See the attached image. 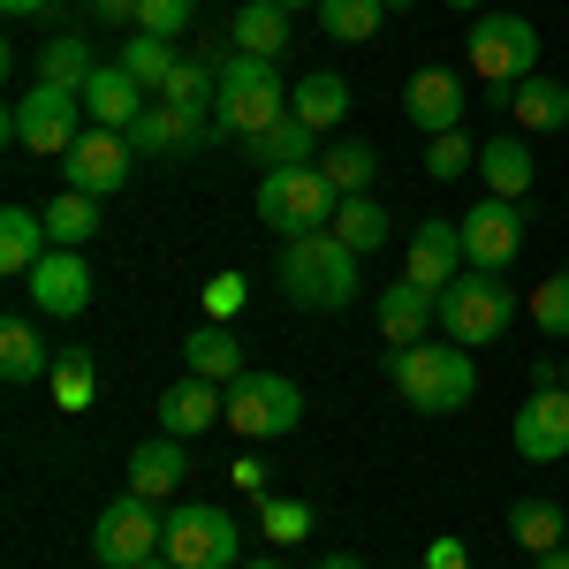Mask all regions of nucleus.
<instances>
[{"instance_id": "obj_45", "label": "nucleus", "mask_w": 569, "mask_h": 569, "mask_svg": "<svg viewBox=\"0 0 569 569\" xmlns=\"http://www.w3.org/2000/svg\"><path fill=\"white\" fill-rule=\"evenodd\" d=\"M91 16H99V23H130L137 31V8H144V0H84Z\"/></svg>"}, {"instance_id": "obj_56", "label": "nucleus", "mask_w": 569, "mask_h": 569, "mask_svg": "<svg viewBox=\"0 0 569 569\" xmlns=\"http://www.w3.org/2000/svg\"><path fill=\"white\" fill-rule=\"evenodd\" d=\"M418 569H426V562H418Z\"/></svg>"}, {"instance_id": "obj_5", "label": "nucleus", "mask_w": 569, "mask_h": 569, "mask_svg": "<svg viewBox=\"0 0 569 569\" xmlns=\"http://www.w3.org/2000/svg\"><path fill=\"white\" fill-rule=\"evenodd\" d=\"M84 130H91L84 91H69V84H31L8 107V144L16 152H39V160H69Z\"/></svg>"}, {"instance_id": "obj_53", "label": "nucleus", "mask_w": 569, "mask_h": 569, "mask_svg": "<svg viewBox=\"0 0 569 569\" xmlns=\"http://www.w3.org/2000/svg\"><path fill=\"white\" fill-rule=\"evenodd\" d=\"M448 8H456V16H471V8H479V0H448Z\"/></svg>"}, {"instance_id": "obj_55", "label": "nucleus", "mask_w": 569, "mask_h": 569, "mask_svg": "<svg viewBox=\"0 0 569 569\" xmlns=\"http://www.w3.org/2000/svg\"><path fill=\"white\" fill-rule=\"evenodd\" d=\"M562 388H569V357H562Z\"/></svg>"}, {"instance_id": "obj_11", "label": "nucleus", "mask_w": 569, "mask_h": 569, "mask_svg": "<svg viewBox=\"0 0 569 569\" xmlns=\"http://www.w3.org/2000/svg\"><path fill=\"white\" fill-rule=\"evenodd\" d=\"M61 176H69V190H84V198L107 206V198L137 176V144L122 130H84V137H77V152L61 160Z\"/></svg>"}, {"instance_id": "obj_6", "label": "nucleus", "mask_w": 569, "mask_h": 569, "mask_svg": "<svg viewBox=\"0 0 569 569\" xmlns=\"http://www.w3.org/2000/svg\"><path fill=\"white\" fill-rule=\"evenodd\" d=\"M152 555H168V509L144 501V493L107 501L99 525H91V562L99 569H137V562H152Z\"/></svg>"}, {"instance_id": "obj_17", "label": "nucleus", "mask_w": 569, "mask_h": 569, "mask_svg": "<svg viewBox=\"0 0 569 569\" xmlns=\"http://www.w3.org/2000/svg\"><path fill=\"white\" fill-rule=\"evenodd\" d=\"M463 228H456V220H418V228H410V266H402V281H418V289H448V281H456V273H463Z\"/></svg>"}, {"instance_id": "obj_27", "label": "nucleus", "mask_w": 569, "mask_h": 569, "mask_svg": "<svg viewBox=\"0 0 569 569\" xmlns=\"http://www.w3.org/2000/svg\"><path fill=\"white\" fill-rule=\"evenodd\" d=\"M228 46L251 53V61H281V53H289V16L266 8V0H243L236 23H228Z\"/></svg>"}, {"instance_id": "obj_4", "label": "nucleus", "mask_w": 569, "mask_h": 569, "mask_svg": "<svg viewBox=\"0 0 569 569\" xmlns=\"http://www.w3.org/2000/svg\"><path fill=\"white\" fill-rule=\"evenodd\" d=\"M281 114H289V84H281V69H273V61H251V53H228V61H220L213 130L243 144V137L273 130Z\"/></svg>"}, {"instance_id": "obj_35", "label": "nucleus", "mask_w": 569, "mask_h": 569, "mask_svg": "<svg viewBox=\"0 0 569 569\" xmlns=\"http://www.w3.org/2000/svg\"><path fill=\"white\" fill-rule=\"evenodd\" d=\"M380 23H388L380 0H319V31H327V46H372Z\"/></svg>"}, {"instance_id": "obj_36", "label": "nucleus", "mask_w": 569, "mask_h": 569, "mask_svg": "<svg viewBox=\"0 0 569 569\" xmlns=\"http://www.w3.org/2000/svg\"><path fill=\"white\" fill-rule=\"evenodd\" d=\"M319 176L335 182L342 198H365L372 176H380V152H372L365 137H342V144H327V152H319Z\"/></svg>"}, {"instance_id": "obj_14", "label": "nucleus", "mask_w": 569, "mask_h": 569, "mask_svg": "<svg viewBox=\"0 0 569 569\" xmlns=\"http://www.w3.org/2000/svg\"><path fill=\"white\" fill-rule=\"evenodd\" d=\"M137 144V160H190V152H206V137H213V114H182L168 99H152L144 114H137V130H122Z\"/></svg>"}, {"instance_id": "obj_8", "label": "nucleus", "mask_w": 569, "mask_h": 569, "mask_svg": "<svg viewBox=\"0 0 569 569\" xmlns=\"http://www.w3.org/2000/svg\"><path fill=\"white\" fill-rule=\"evenodd\" d=\"M168 562L176 569H243V531L213 501H176L168 509Z\"/></svg>"}, {"instance_id": "obj_28", "label": "nucleus", "mask_w": 569, "mask_h": 569, "mask_svg": "<svg viewBox=\"0 0 569 569\" xmlns=\"http://www.w3.org/2000/svg\"><path fill=\"white\" fill-rule=\"evenodd\" d=\"M220 61L228 53H182V69L168 77V107H182V114H213V99H220Z\"/></svg>"}, {"instance_id": "obj_18", "label": "nucleus", "mask_w": 569, "mask_h": 569, "mask_svg": "<svg viewBox=\"0 0 569 569\" xmlns=\"http://www.w3.org/2000/svg\"><path fill=\"white\" fill-rule=\"evenodd\" d=\"M152 107V91L137 84L122 61H99L91 69V84H84V114H91V130H137V114Z\"/></svg>"}, {"instance_id": "obj_44", "label": "nucleus", "mask_w": 569, "mask_h": 569, "mask_svg": "<svg viewBox=\"0 0 569 569\" xmlns=\"http://www.w3.org/2000/svg\"><path fill=\"white\" fill-rule=\"evenodd\" d=\"M426 569H471L463 539H433V547H426Z\"/></svg>"}, {"instance_id": "obj_39", "label": "nucleus", "mask_w": 569, "mask_h": 569, "mask_svg": "<svg viewBox=\"0 0 569 569\" xmlns=\"http://www.w3.org/2000/svg\"><path fill=\"white\" fill-rule=\"evenodd\" d=\"M531 327H539L547 342H569V266L531 289Z\"/></svg>"}, {"instance_id": "obj_15", "label": "nucleus", "mask_w": 569, "mask_h": 569, "mask_svg": "<svg viewBox=\"0 0 569 569\" xmlns=\"http://www.w3.org/2000/svg\"><path fill=\"white\" fill-rule=\"evenodd\" d=\"M509 440H517L525 463H562L569 456V388H531Z\"/></svg>"}, {"instance_id": "obj_41", "label": "nucleus", "mask_w": 569, "mask_h": 569, "mask_svg": "<svg viewBox=\"0 0 569 569\" xmlns=\"http://www.w3.org/2000/svg\"><path fill=\"white\" fill-rule=\"evenodd\" d=\"M463 168H479V144H471V130L426 137V176H433V182H456Z\"/></svg>"}, {"instance_id": "obj_52", "label": "nucleus", "mask_w": 569, "mask_h": 569, "mask_svg": "<svg viewBox=\"0 0 569 569\" xmlns=\"http://www.w3.org/2000/svg\"><path fill=\"white\" fill-rule=\"evenodd\" d=\"M137 569H176V562H168V555H152V562H137Z\"/></svg>"}, {"instance_id": "obj_9", "label": "nucleus", "mask_w": 569, "mask_h": 569, "mask_svg": "<svg viewBox=\"0 0 569 569\" xmlns=\"http://www.w3.org/2000/svg\"><path fill=\"white\" fill-rule=\"evenodd\" d=\"M305 426V388L289 372H243L228 388V433L243 440H281Z\"/></svg>"}, {"instance_id": "obj_1", "label": "nucleus", "mask_w": 569, "mask_h": 569, "mask_svg": "<svg viewBox=\"0 0 569 569\" xmlns=\"http://www.w3.org/2000/svg\"><path fill=\"white\" fill-rule=\"evenodd\" d=\"M281 289L297 311H350L357 305V251L335 228H311V236H281Z\"/></svg>"}, {"instance_id": "obj_29", "label": "nucleus", "mask_w": 569, "mask_h": 569, "mask_svg": "<svg viewBox=\"0 0 569 569\" xmlns=\"http://www.w3.org/2000/svg\"><path fill=\"white\" fill-rule=\"evenodd\" d=\"M289 114H305L311 130H335V122H350V84L335 69H311L305 84L289 91Z\"/></svg>"}, {"instance_id": "obj_48", "label": "nucleus", "mask_w": 569, "mask_h": 569, "mask_svg": "<svg viewBox=\"0 0 569 569\" xmlns=\"http://www.w3.org/2000/svg\"><path fill=\"white\" fill-rule=\"evenodd\" d=\"M531 569H569V547H555V555H531Z\"/></svg>"}, {"instance_id": "obj_19", "label": "nucleus", "mask_w": 569, "mask_h": 569, "mask_svg": "<svg viewBox=\"0 0 569 569\" xmlns=\"http://www.w3.org/2000/svg\"><path fill=\"white\" fill-rule=\"evenodd\" d=\"M220 418H228V388H213V380H198V372H182L176 388L160 395V433H176V440L213 433Z\"/></svg>"}, {"instance_id": "obj_12", "label": "nucleus", "mask_w": 569, "mask_h": 569, "mask_svg": "<svg viewBox=\"0 0 569 569\" xmlns=\"http://www.w3.org/2000/svg\"><path fill=\"white\" fill-rule=\"evenodd\" d=\"M23 297H31V311H46V319H84L91 311V259L53 243V251L23 273Z\"/></svg>"}, {"instance_id": "obj_42", "label": "nucleus", "mask_w": 569, "mask_h": 569, "mask_svg": "<svg viewBox=\"0 0 569 569\" xmlns=\"http://www.w3.org/2000/svg\"><path fill=\"white\" fill-rule=\"evenodd\" d=\"M198 23V0H144L137 8V31H152V39H182Z\"/></svg>"}, {"instance_id": "obj_10", "label": "nucleus", "mask_w": 569, "mask_h": 569, "mask_svg": "<svg viewBox=\"0 0 569 569\" xmlns=\"http://www.w3.org/2000/svg\"><path fill=\"white\" fill-rule=\"evenodd\" d=\"M471 77L493 91L539 77V31H531V16H471Z\"/></svg>"}, {"instance_id": "obj_23", "label": "nucleus", "mask_w": 569, "mask_h": 569, "mask_svg": "<svg viewBox=\"0 0 569 569\" xmlns=\"http://www.w3.org/2000/svg\"><path fill=\"white\" fill-rule=\"evenodd\" d=\"M243 160L251 168H319V130H311L305 114H281L273 130L243 137Z\"/></svg>"}, {"instance_id": "obj_13", "label": "nucleus", "mask_w": 569, "mask_h": 569, "mask_svg": "<svg viewBox=\"0 0 569 569\" xmlns=\"http://www.w3.org/2000/svg\"><path fill=\"white\" fill-rule=\"evenodd\" d=\"M456 228H463V259L486 273H509V259L525 251V206L517 198H479Z\"/></svg>"}, {"instance_id": "obj_40", "label": "nucleus", "mask_w": 569, "mask_h": 569, "mask_svg": "<svg viewBox=\"0 0 569 569\" xmlns=\"http://www.w3.org/2000/svg\"><path fill=\"white\" fill-rule=\"evenodd\" d=\"M259 531L273 547H297L311 539V501H281V493H259Z\"/></svg>"}, {"instance_id": "obj_34", "label": "nucleus", "mask_w": 569, "mask_h": 569, "mask_svg": "<svg viewBox=\"0 0 569 569\" xmlns=\"http://www.w3.org/2000/svg\"><path fill=\"white\" fill-rule=\"evenodd\" d=\"M509 539H517L525 555H555V547H569V517L555 509V501H539V493H531V501L509 509Z\"/></svg>"}, {"instance_id": "obj_32", "label": "nucleus", "mask_w": 569, "mask_h": 569, "mask_svg": "<svg viewBox=\"0 0 569 569\" xmlns=\"http://www.w3.org/2000/svg\"><path fill=\"white\" fill-rule=\"evenodd\" d=\"M46 372H53V365H46L39 327H31V319H8V327H0V380H8V388H31Z\"/></svg>"}, {"instance_id": "obj_20", "label": "nucleus", "mask_w": 569, "mask_h": 569, "mask_svg": "<svg viewBox=\"0 0 569 569\" xmlns=\"http://www.w3.org/2000/svg\"><path fill=\"white\" fill-rule=\"evenodd\" d=\"M380 342L388 350H418L426 342V327H440L433 319V289H418V281H395V289H380Z\"/></svg>"}, {"instance_id": "obj_50", "label": "nucleus", "mask_w": 569, "mask_h": 569, "mask_svg": "<svg viewBox=\"0 0 569 569\" xmlns=\"http://www.w3.org/2000/svg\"><path fill=\"white\" fill-rule=\"evenodd\" d=\"M311 569H365L357 555H327V562H311Z\"/></svg>"}, {"instance_id": "obj_16", "label": "nucleus", "mask_w": 569, "mask_h": 569, "mask_svg": "<svg viewBox=\"0 0 569 569\" xmlns=\"http://www.w3.org/2000/svg\"><path fill=\"white\" fill-rule=\"evenodd\" d=\"M463 107H471V84L456 69H418L402 84V114H410V130H426V137L463 130Z\"/></svg>"}, {"instance_id": "obj_51", "label": "nucleus", "mask_w": 569, "mask_h": 569, "mask_svg": "<svg viewBox=\"0 0 569 569\" xmlns=\"http://www.w3.org/2000/svg\"><path fill=\"white\" fill-rule=\"evenodd\" d=\"M380 8H388V16H402V8H418V0H380Z\"/></svg>"}, {"instance_id": "obj_3", "label": "nucleus", "mask_w": 569, "mask_h": 569, "mask_svg": "<svg viewBox=\"0 0 569 569\" xmlns=\"http://www.w3.org/2000/svg\"><path fill=\"white\" fill-rule=\"evenodd\" d=\"M433 319H440V342L486 350V342L509 335V319H517V289H509L501 273H486V266H463V273L433 297Z\"/></svg>"}, {"instance_id": "obj_26", "label": "nucleus", "mask_w": 569, "mask_h": 569, "mask_svg": "<svg viewBox=\"0 0 569 569\" xmlns=\"http://www.w3.org/2000/svg\"><path fill=\"white\" fill-rule=\"evenodd\" d=\"M46 251H53L46 213H31V206H8V213H0V273H8V281H23V273H31Z\"/></svg>"}, {"instance_id": "obj_37", "label": "nucleus", "mask_w": 569, "mask_h": 569, "mask_svg": "<svg viewBox=\"0 0 569 569\" xmlns=\"http://www.w3.org/2000/svg\"><path fill=\"white\" fill-rule=\"evenodd\" d=\"M91 69H99V53H91L77 31H61V39H46V46H39V84L84 91V84H91Z\"/></svg>"}, {"instance_id": "obj_38", "label": "nucleus", "mask_w": 569, "mask_h": 569, "mask_svg": "<svg viewBox=\"0 0 569 569\" xmlns=\"http://www.w3.org/2000/svg\"><path fill=\"white\" fill-rule=\"evenodd\" d=\"M46 388H53L61 410H91V395H99V357L91 350H61L53 372H46Z\"/></svg>"}, {"instance_id": "obj_54", "label": "nucleus", "mask_w": 569, "mask_h": 569, "mask_svg": "<svg viewBox=\"0 0 569 569\" xmlns=\"http://www.w3.org/2000/svg\"><path fill=\"white\" fill-rule=\"evenodd\" d=\"M243 569H281V562H243Z\"/></svg>"}, {"instance_id": "obj_24", "label": "nucleus", "mask_w": 569, "mask_h": 569, "mask_svg": "<svg viewBox=\"0 0 569 569\" xmlns=\"http://www.w3.org/2000/svg\"><path fill=\"white\" fill-rule=\"evenodd\" d=\"M182 479H190V456H182L176 433H152V440L130 456V493H144V501H168V493H182Z\"/></svg>"}, {"instance_id": "obj_47", "label": "nucleus", "mask_w": 569, "mask_h": 569, "mask_svg": "<svg viewBox=\"0 0 569 569\" xmlns=\"http://www.w3.org/2000/svg\"><path fill=\"white\" fill-rule=\"evenodd\" d=\"M46 8H53V0H0V16H16V23H23V16H46Z\"/></svg>"}, {"instance_id": "obj_25", "label": "nucleus", "mask_w": 569, "mask_h": 569, "mask_svg": "<svg viewBox=\"0 0 569 569\" xmlns=\"http://www.w3.org/2000/svg\"><path fill=\"white\" fill-rule=\"evenodd\" d=\"M479 176H486V198H531V144L525 137H486L479 144Z\"/></svg>"}, {"instance_id": "obj_31", "label": "nucleus", "mask_w": 569, "mask_h": 569, "mask_svg": "<svg viewBox=\"0 0 569 569\" xmlns=\"http://www.w3.org/2000/svg\"><path fill=\"white\" fill-rule=\"evenodd\" d=\"M327 228H335V236H342V243H350L357 259H365V251H380V243H388V236H395L388 206H380V198H372V190H365V198H342V206H335V220H327Z\"/></svg>"}, {"instance_id": "obj_7", "label": "nucleus", "mask_w": 569, "mask_h": 569, "mask_svg": "<svg viewBox=\"0 0 569 569\" xmlns=\"http://www.w3.org/2000/svg\"><path fill=\"white\" fill-rule=\"evenodd\" d=\"M342 206V190L319 176V168H266L259 176V220L266 228H281V236H311V228H327Z\"/></svg>"}, {"instance_id": "obj_49", "label": "nucleus", "mask_w": 569, "mask_h": 569, "mask_svg": "<svg viewBox=\"0 0 569 569\" xmlns=\"http://www.w3.org/2000/svg\"><path fill=\"white\" fill-rule=\"evenodd\" d=\"M266 8H281V16H305L311 8V16H319V0H266Z\"/></svg>"}, {"instance_id": "obj_33", "label": "nucleus", "mask_w": 569, "mask_h": 569, "mask_svg": "<svg viewBox=\"0 0 569 569\" xmlns=\"http://www.w3.org/2000/svg\"><path fill=\"white\" fill-rule=\"evenodd\" d=\"M114 61H122V69H130L137 84L152 91V99H160V91H168V77H176V69H182L176 39H152V31H130V39H122V53H114Z\"/></svg>"}, {"instance_id": "obj_43", "label": "nucleus", "mask_w": 569, "mask_h": 569, "mask_svg": "<svg viewBox=\"0 0 569 569\" xmlns=\"http://www.w3.org/2000/svg\"><path fill=\"white\" fill-rule=\"evenodd\" d=\"M243 297H251V281H243V273H213V281H206V319H220V327H236V311H243Z\"/></svg>"}, {"instance_id": "obj_2", "label": "nucleus", "mask_w": 569, "mask_h": 569, "mask_svg": "<svg viewBox=\"0 0 569 569\" xmlns=\"http://www.w3.org/2000/svg\"><path fill=\"white\" fill-rule=\"evenodd\" d=\"M388 380L410 395V410L426 418H456L479 395V365L463 342H418V350H388Z\"/></svg>"}, {"instance_id": "obj_22", "label": "nucleus", "mask_w": 569, "mask_h": 569, "mask_svg": "<svg viewBox=\"0 0 569 569\" xmlns=\"http://www.w3.org/2000/svg\"><path fill=\"white\" fill-rule=\"evenodd\" d=\"M501 107H509V122L531 137H555L569 130V84H555V77H525V84L501 91Z\"/></svg>"}, {"instance_id": "obj_21", "label": "nucleus", "mask_w": 569, "mask_h": 569, "mask_svg": "<svg viewBox=\"0 0 569 569\" xmlns=\"http://www.w3.org/2000/svg\"><path fill=\"white\" fill-rule=\"evenodd\" d=\"M182 372H198V380H213V388H236V380H243V342H236V327H220V319L190 327V335H182Z\"/></svg>"}, {"instance_id": "obj_30", "label": "nucleus", "mask_w": 569, "mask_h": 569, "mask_svg": "<svg viewBox=\"0 0 569 569\" xmlns=\"http://www.w3.org/2000/svg\"><path fill=\"white\" fill-rule=\"evenodd\" d=\"M99 228H107V206H99V198H84V190H61V198L46 206V236H53L61 251H84Z\"/></svg>"}, {"instance_id": "obj_46", "label": "nucleus", "mask_w": 569, "mask_h": 569, "mask_svg": "<svg viewBox=\"0 0 569 569\" xmlns=\"http://www.w3.org/2000/svg\"><path fill=\"white\" fill-rule=\"evenodd\" d=\"M228 471H236L243 493H266V463H259V456H243V463H228Z\"/></svg>"}]
</instances>
